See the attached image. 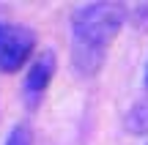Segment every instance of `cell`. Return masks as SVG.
Returning <instances> with one entry per match:
<instances>
[{
    "label": "cell",
    "instance_id": "1",
    "mask_svg": "<svg viewBox=\"0 0 148 145\" xmlns=\"http://www.w3.org/2000/svg\"><path fill=\"white\" fill-rule=\"evenodd\" d=\"M126 11L118 3H85L71 16V63L79 77H96L121 33Z\"/></svg>",
    "mask_w": 148,
    "mask_h": 145
},
{
    "label": "cell",
    "instance_id": "2",
    "mask_svg": "<svg viewBox=\"0 0 148 145\" xmlns=\"http://www.w3.org/2000/svg\"><path fill=\"white\" fill-rule=\"evenodd\" d=\"M33 47H36V33L25 25H8L0 22V71L14 74L27 63Z\"/></svg>",
    "mask_w": 148,
    "mask_h": 145
},
{
    "label": "cell",
    "instance_id": "3",
    "mask_svg": "<svg viewBox=\"0 0 148 145\" xmlns=\"http://www.w3.org/2000/svg\"><path fill=\"white\" fill-rule=\"evenodd\" d=\"M55 66H58V60H55L52 49L41 52L30 63V69H27V74H25V85H22L25 101L30 104V107H36V104L44 99V93H47L49 82H52V77H55Z\"/></svg>",
    "mask_w": 148,
    "mask_h": 145
},
{
    "label": "cell",
    "instance_id": "4",
    "mask_svg": "<svg viewBox=\"0 0 148 145\" xmlns=\"http://www.w3.org/2000/svg\"><path fill=\"white\" fill-rule=\"evenodd\" d=\"M123 123H126L129 134H148V99H140L129 107Z\"/></svg>",
    "mask_w": 148,
    "mask_h": 145
},
{
    "label": "cell",
    "instance_id": "5",
    "mask_svg": "<svg viewBox=\"0 0 148 145\" xmlns=\"http://www.w3.org/2000/svg\"><path fill=\"white\" fill-rule=\"evenodd\" d=\"M3 145H30V129H27L25 123H16L14 129L8 131V137H5Z\"/></svg>",
    "mask_w": 148,
    "mask_h": 145
},
{
    "label": "cell",
    "instance_id": "6",
    "mask_svg": "<svg viewBox=\"0 0 148 145\" xmlns=\"http://www.w3.org/2000/svg\"><path fill=\"white\" fill-rule=\"evenodd\" d=\"M145 88H148V63H145Z\"/></svg>",
    "mask_w": 148,
    "mask_h": 145
}]
</instances>
